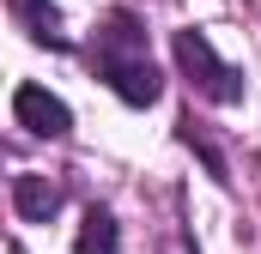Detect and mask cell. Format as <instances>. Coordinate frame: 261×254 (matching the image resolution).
I'll return each instance as SVG.
<instances>
[{
    "instance_id": "cell-1",
    "label": "cell",
    "mask_w": 261,
    "mask_h": 254,
    "mask_svg": "<svg viewBox=\"0 0 261 254\" xmlns=\"http://www.w3.org/2000/svg\"><path fill=\"white\" fill-rule=\"evenodd\" d=\"M176 67L189 73V85H195L200 97H213V103H237L243 97V73L231 61H219V49L200 37V30H176Z\"/></svg>"
},
{
    "instance_id": "cell-2",
    "label": "cell",
    "mask_w": 261,
    "mask_h": 254,
    "mask_svg": "<svg viewBox=\"0 0 261 254\" xmlns=\"http://www.w3.org/2000/svg\"><path fill=\"white\" fill-rule=\"evenodd\" d=\"M12 115H18V127H31V133H43V139L73 133V109H67L55 91H43V85H18V91H12Z\"/></svg>"
},
{
    "instance_id": "cell-3",
    "label": "cell",
    "mask_w": 261,
    "mask_h": 254,
    "mask_svg": "<svg viewBox=\"0 0 261 254\" xmlns=\"http://www.w3.org/2000/svg\"><path fill=\"white\" fill-rule=\"evenodd\" d=\"M103 79H110V91L134 103V109H146V103H158V91H164V79H158V67L152 61H110L103 67Z\"/></svg>"
},
{
    "instance_id": "cell-4",
    "label": "cell",
    "mask_w": 261,
    "mask_h": 254,
    "mask_svg": "<svg viewBox=\"0 0 261 254\" xmlns=\"http://www.w3.org/2000/svg\"><path fill=\"white\" fill-rule=\"evenodd\" d=\"M110 61H146V30L134 24V12H110L97 30V67Z\"/></svg>"
},
{
    "instance_id": "cell-5",
    "label": "cell",
    "mask_w": 261,
    "mask_h": 254,
    "mask_svg": "<svg viewBox=\"0 0 261 254\" xmlns=\"http://www.w3.org/2000/svg\"><path fill=\"white\" fill-rule=\"evenodd\" d=\"M12 206H18L24 224H49L61 212V188L49 176H12Z\"/></svg>"
},
{
    "instance_id": "cell-6",
    "label": "cell",
    "mask_w": 261,
    "mask_h": 254,
    "mask_svg": "<svg viewBox=\"0 0 261 254\" xmlns=\"http://www.w3.org/2000/svg\"><path fill=\"white\" fill-rule=\"evenodd\" d=\"M12 6V18H18V30L31 37V43H55L61 49L67 37H61V12L49 6V0H6Z\"/></svg>"
},
{
    "instance_id": "cell-7",
    "label": "cell",
    "mask_w": 261,
    "mask_h": 254,
    "mask_svg": "<svg viewBox=\"0 0 261 254\" xmlns=\"http://www.w3.org/2000/svg\"><path fill=\"white\" fill-rule=\"evenodd\" d=\"M116 218L103 212V206H91L85 212V224H79V242H73V254H116Z\"/></svg>"
}]
</instances>
